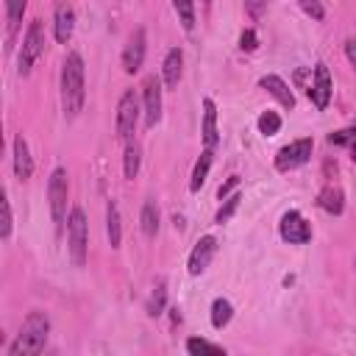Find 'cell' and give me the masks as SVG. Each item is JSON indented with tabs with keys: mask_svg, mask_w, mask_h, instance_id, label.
Wrapping results in <instances>:
<instances>
[{
	"mask_svg": "<svg viewBox=\"0 0 356 356\" xmlns=\"http://www.w3.org/2000/svg\"><path fill=\"white\" fill-rule=\"evenodd\" d=\"M256 125H259V134L261 136H275L278 131H281V117L275 114V111H261L259 114V120H256Z\"/></svg>",
	"mask_w": 356,
	"mask_h": 356,
	"instance_id": "obj_26",
	"label": "cell"
},
{
	"mask_svg": "<svg viewBox=\"0 0 356 356\" xmlns=\"http://www.w3.org/2000/svg\"><path fill=\"white\" fill-rule=\"evenodd\" d=\"M186 353L197 356V353H225V350H222L220 345L209 342V339H200V337H189V339H186Z\"/></svg>",
	"mask_w": 356,
	"mask_h": 356,
	"instance_id": "obj_27",
	"label": "cell"
},
{
	"mask_svg": "<svg viewBox=\"0 0 356 356\" xmlns=\"http://www.w3.org/2000/svg\"><path fill=\"white\" fill-rule=\"evenodd\" d=\"M172 8L178 14V22L184 25V31L195 28V0H172Z\"/></svg>",
	"mask_w": 356,
	"mask_h": 356,
	"instance_id": "obj_25",
	"label": "cell"
},
{
	"mask_svg": "<svg viewBox=\"0 0 356 356\" xmlns=\"http://www.w3.org/2000/svg\"><path fill=\"white\" fill-rule=\"evenodd\" d=\"M234 186H239V175H228V181L217 189V197H220V200H225V197H228V192H231Z\"/></svg>",
	"mask_w": 356,
	"mask_h": 356,
	"instance_id": "obj_35",
	"label": "cell"
},
{
	"mask_svg": "<svg viewBox=\"0 0 356 356\" xmlns=\"http://www.w3.org/2000/svg\"><path fill=\"white\" fill-rule=\"evenodd\" d=\"M239 47H242V50H248V53L259 47V39H256V31H253V28H248V31L242 33V39H239Z\"/></svg>",
	"mask_w": 356,
	"mask_h": 356,
	"instance_id": "obj_34",
	"label": "cell"
},
{
	"mask_svg": "<svg viewBox=\"0 0 356 356\" xmlns=\"http://www.w3.org/2000/svg\"><path fill=\"white\" fill-rule=\"evenodd\" d=\"M164 306H167V284H164V281H156V286H153V292H150V298H147L145 312H147L150 317H159V314L164 312Z\"/></svg>",
	"mask_w": 356,
	"mask_h": 356,
	"instance_id": "obj_24",
	"label": "cell"
},
{
	"mask_svg": "<svg viewBox=\"0 0 356 356\" xmlns=\"http://www.w3.org/2000/svg\"><path fill=\"white\" fill-rule=\"evenodd\" d=\"M53 31H56V42L58 44H67L72 39V31H75V11L70 3H56V11H53Z\"/></svg>",
	"mask_w": 356,
	"mask_h": 356,
	"instance_id": "obj_13",
	"label": "cell"
},
{
	"mask_svg": "<svg viewBox=\"0 0 356 356\" xmlns=\"http://www.w3.org/2000/svg\"><path fill=\"white\" fill-rule=\"evenodd\" d=\"M312 150H314V142H312L309 136L284 145V147L275 153V170H278V172H289V170L303 167V164L312 159Z\"/></svg>",
	"mask_w": 356,
	"mask_h": 356,
	"instance_id": "obj_6",
	"label": "cell"
},
{
	"mask_svg": "<svg viewBox=\"0 0 356 356\" xmlns=\"http://www.w3.org/2000/svg\"><path fill=\"white\" fill-rule=\"evenodd\" d=\"M211 159H214V153H211V147H206V150L200 153V159L195 161L192 181H189V189H192V192H200V186L206 184V175H209V170H211Z\"/></svg>",
	"mask_w": 356,
	"mask_h": 356,
	"instance_id": "obj_19",
	"label": "cell"
},
{
	"mask_svg": "<svg viewBox=\"0 0 356 356\" xmlns=\"http://www.w3.org/2000/svg\"><path fill=\"white\" fill-rule=\"evenodd\" d=\"M145 47H147L145 31H142V28H136V31L131 33V39H128L125 50H122V70H125L128 75H134V72H139V70H142V61H145Z\"/></svg>",
	"mask_w": 356,
	"mask_h": 356,
	"instance_id": "obj_11",
	"label": "cell"
},
{
	"mask_svg": "<svg viewBox=\"0 0 356 356\" xmlns=\"http://www.w3.org/2000/svg\"><path fill=\"white\" fill-rule=\"evenodd\" d=\"M331 92H334L331 72H328L325 64H317V67H314V75H312V86H309V97H312V103H314L320 111L328 108V103H331Z\"/></svg>",
	"mask_w": 356,
	"mask_h": 356,
	"instance_id": "obj_10",
	"label": "cell"
},
{
	"mask_svg": "<svg viewBox=\"0 0 356 356\" xmlns=\"http://www.w3.org/2000/svg\"><path fill=\"white\" fill-rule=\"evenodd\" d=\"M0 209H3V222H0V236H3V239H8V236H11V203H8V197H6V195L0 197Z\"/></svg>",
	"mask_w": 356,
	"mask_h": 356,
	"instance_id": "obj_30",
	"label": "cell"
},
{
	"mask_svg": "<svg viewBox=\"0 0 356 356\" xmlns=\"http://www.w3.org/2000/svg\"><path fill=\"white\" fill-rule=\"evenodd\" d=\"M142 97H145V125L156 128L161 120V81L156 75H147L142 83Z\"/></svg>",
	"mask_w": 356,
	"mask_h": 356,
	"instance_id": "obj_9",
	"label": "cell"
},
{
	"mask_svg": "<svg viewBox=\"0 0 356 356\" xmlns=\"http://www.w3.org/2000/svg\"><path fill=\"white\" fill-rule=\"evenodd\" d=\"M14 175L19 181H28L33 175V159H31V150L22 134L14 136Z\"/></svg>",
	"mask_w": 356,
	"mask_h": 356,
	"instance_id": "obj_14",
	"label": "cell"
},
{
	"mask_svg": "<svg viewBox=\"0 0 356 356\" xmlns=\"http://www.w3.org/2000/svg\"><path fill=\"white\" fill-rule=\"evenodd\" d=\"M270 0H245V11L250 14V19H259L264 11H267Z\"/></svg>",
	"mask_w": 356,
	"mask_h": 356,
	"instance_id": "obj_33",
	"label": "cell"
},
{
	"mask_svg": "<svg viewBox=\"0 0 356 356\" xmlns=\"http://www.w3.org/2000/svg\"><path fill=\"white\" fill-rule=\"evenodd\" d=\"M259 86H261L264 92H270L284 108H295V95H292V89H289L278 75H264V78L259 81Z\"/></svg>",
	"mask_w": 356,
	"mask_h": 356,
	"instance_id": "obj_16",
	"label": "cell"
},
{
	"mask_svg": "<svg viewBox=\"0 0 356 356\" xmlns=\"http://www.w3.org/2000/svg\"><path fill=\"white\" fill-rule=\"evenodd\" d=\"M67 248H70V259L75 267L86 264V253H89V225H86V214L81 206H75L67 217Z\"/></svg>",
	"mask_w": 356,
	"mask_h": 356,
	"instance_id": "obj_3",
	"label": "cell"
},
{
	"mask_svg": "<svg viewBox=\"0 0 356 356\" xmlns=\"http://www.w3.org/2000/svg\"><path fill=\"white\" fill-rule=\"evenodd\" d=\"M83 106V58L81 53H67L61 64V108L67 117H75Z\"/></svg>",
	"mask_w": 356,
	"mask_h": 356,
	"instance_id": "obj_1",
	"label": "cell"
},
{
	"mask_svg": "<svg viewBox=\"0 0 356 356\" xmlns=\"http://www.w3.org/2000/svg\"><path fill=\"white\" fill-rule=\"evenodd\" d=\"M350 153H353V156H350V159H353V161H356V142H353V145H350Z\"/></svg>",
	"mask_w": 356,
	"mask_h": 356,
	"instance_id": "obj_37",
	"label": "cell"
},
{
	"mask_svg": "<svg viewBox=\"0 0 356 356\" xmlns=\"http://www.w3.org/2000/svg\"><path fill=\"white\" fill-rule=\"evenodd\" d=\"M25 8H28V0H6V25H8V42L17 36Z\"/></svg>",
	"mask_w": 356,
	"mask_h": 356,
	"instance_id": "obj_22",
	"label": "cell"
},
{
	"mask_svg": "<svg viewBox=\"0 0 356 356\" xmlns=\"http://www.w3.org/2000/svg\"><path fill=\"white\" fill-rule=\"evenodd\" d=\"M298 3H300V8H303L312 19H323V17H325V8H323L320 0H298Z\"/></svg>",
	"mask_w": 356,
	"mask_h": 356,
	"instance_id": "obj_32",
	"label": "cell"
},
{
	"mask_svg": "<svg viewBox=\"0 0 356 356\" xmlns=\"http://www.w3.org/2000/svg\"><path fill=\"white\" fill-rule=\"evenodd\" d=\"M67 195H70V181H67V170L64 167H56L50 172V181H47V200H50V217L56 222V228L64 225L67 220Z\"/></svg>",
	"mask_w": 356,
	"mask_h": 356,
	"instance_id": "obj_4",
	"label": "cell"
},
{
	"mask_svg": "<svg viewBox=\"0 0 356 356\" xmlns=\"http://www.w3.org/2000/svg\"><path fill=\"white\" fill-rule=\"evenodd\" d=\"M331 145H353L356 142V128H342V131H334L328 136Z\"/></svg>",
	"mask_w": 356,
	"mask_h": 356,
	"instance_id": "obj_31",
	"label": "cell"
},
{
	"mask_svg": "<svg viewBox=\"0 0 356 356\" xmlns=\"http://www.w3.org/2000/svg\"><path fill=\"white\" fill-rule=\"evenodd\" d=\"M200 3H206V6H209V3H211V0H200Z\"/></svg>",
	"mask_w": 356,
	"mask_h": 356,
	"instance_id": "obj_38",
	"label": "cell"
},
{
	"mask_svg": "<svg viewBox=\"0 0 356 356\" xmlns=\"http://www.w3.org/2000/svg\"><path fill=\"white\" fill-rule=\"evenodd\" d=\"M139 225H142V234L147 239H153L159 234V206H156V200H145L142 214H139Z\"/></svg>",
	"mask_w": 356,
	"mask_h": 356,
	"instance_id": "obj_20",
	"label": "cell"
},
{
	"mask_svg": "<svg viewBox=\"0 0 356 356\" xmlns=\"http://www.w3.org/2000/svg\"><path fill=\"white\" fill-rule=\"evenodd\" d=\"M161 75H164V83L170 89L178 86L181 75H184V50L181 47H170L167 56H164V64H161Z\"/></svg>",
	"mask_w": 356,
	"mask_h": 356,
	"instance_id": "obj_15",
	"label": "cell"
},
{
	"mask_svg": "<svg viewBox=\"0 0 356 356\" xmlns=\"http://www.w3.org/2000/svg\"><path fill=\"white\" fill-rule=\"evenodd\" d=\"M136 122H139V100H136L134 89H128V92H122V97L117 103V136L128 142L136 131Z\"/></svg>",
	"mask_w": 356,
	"mask_h": 356,
	"instance_id": "obj_7",
	"label": "cell"
},
{
	"mask_svg": "<svg viewBox=\"0 0 356 356\" xmlns=\"http://www.w3.org/2000/svg\"><path fill=\"white\" fill-rule=\"evenodd\" d=\"M214 253H217V239L214 236H200L195 242L192 253H189V275H200L211 264Z\"/></svg>",
	"mask_w": 356,
	"mask_h": 356,
	"instance_id": "obj_12",
	"label": "cell"
},
{
	"mask_svg": "<svg viewBox=\"0 0 356 356\" xmlns=\"http://www.w3.org/2000/svg\"><path fill=\"white\" fill-rule=\"evenodd\" d=\"M278 231H281V239L289 242V245H306V242L312 239V225H309V220H306L300 211H295V209L281 217Z\"/></svg>",
	"mask_w": 356,
	"mask_h": 356,
	"instance_id": "obj_8",
	"label": "cell"
},
{
	"mask_svg": "<svg viewBox=\"0 0 356 356\" xmlns=\"http://www.w3.org/2000/svg\"><path fill=\"white\" fill-rule=\"evenodd\" d=\"M200 134H203V142H206V147H217V142H220V136H217V106H214V100L211 97H206L203 100V128H200Z\"/></svg>",
	"mask_w": 356,
	"mask_h": 356,
	"instance_id": "obj_17",
	"label": "cell"
},
{
	"mask_svg": "<svg viewBox=\"0 0 356 356\" xmlns=\"http://www.w3.org/2000/svg\"><path fill=\"white\" fill-rule=\"evenodd\" d=\"M239 200H242V195L236 192V195H231V197H225V203L217 209V214H214V222L217 225H222V222H228L231 220V214L239 209Z\"/></svg>",
	"mask_w": 356,
	"mask_h": 356,
	"instance_id": "obj_29",
	"label": "cell"
},
{
	"mask_svg": "<svg viewBox=\"0 0 356 356\" xmlns=\"http://www.w3.org/2000/svg\"><path fill=\"white\" fill-rule=\"evenodd\" d=\"M44 53V25L42 19H33L22 36V50H19V75H28L31 67L39 61Z\"/></svg>",
	"mask_w": 356,
	"mask_h": 356,
	"instance_id": "obj_5",
	"label": "cell"
},
{
	"mask_svg": "<svg viewBox=\"0 0 356 356\" xmlns=\"http://www.w3.org/2000/svg\"><path fill=\"white\" fill-rule=\"evenodd\" d=\"M50 334V320L44 312H31L17 334V339L8 345V356H36L44 350Z\"/></svg>",
	"mask_w": 356,
	"mask_h": 356,
	"instance_id": "obj_2",
	"label": "cell"
},
{
	"mask_svg": "<svg viewBox=\"0 0 356 356\" xmlns=\"http://www.w3.org/2000/svg\"><path fill=\"white\" fill-rule=\"evenodd\" d=\"M106 234H108L111 248H120V239H122V222H120V209H117L114 200H108V206H106Z\"/></svg>",
	"mask_w": 356,
	"mask_h": 356,
	"instance_id": "obj_21",
	"label": "cell"
},
{
	"mask_svg": "<svg viewBox=\"0 0 356 356\" xmlns=\"http://www.w3.org/2000/svg\"><path fill=\"white\" fill-rule=\"evenodd\" d=\"M231 317H234V306H231V300H225V298H214V303H211V325H214V328H225V325L231 323Z\"/></svg>",
	"mask_w": 356,
	"mask_h": 356,
	"instance_id": "obj_23",
	"label": "cell"
},
{
	"mask_svg": "<svg viewBox=\"0 0 356 356\" xmlns=\"http://www.w3.org/2000/svg\"><path fill=\"white\" fill-rule=\"evenodd\" d=\"M345 56H348L350 67L356 70V39H348V42H345Z\"/></svg>",
	"mask_w": 356,
	"mask_h": 356,
	"instance_id": "obj_36",
	"label": "cell"
},
{
	"mask_svg": "<svg viewBox=\"0 0 356 356\" xmlns=\"http://www.w3.org/2000/svg\"><path fill=\"white\" fill-rule=\"evenodd\" d=\"M139 161H142V150H139V145H128L125 147V178H136V172H139Z\"/></svg>",
	"mask_w": 356,
	"mask_h": 356,
	"instance_id": "obj_28",
	"label": "cell"
},
{
	"mask_svg": "<svg viewBox=\"0 0 356 356\" xmlns=\"http://www.w3.org/2000/svg\"><path fill=\"white\" fill-rule=\"evenodd\" d=\"M317 206H320L323 211H328V214H342V209H345V195H342V189L334 186V184H328V186L317 195Z\"/></svg>",
	"mask_w": 356,
	"mask_h": 356,
	"instance_id": "obj_18",
	"label": "cell"
}]
</instances>
